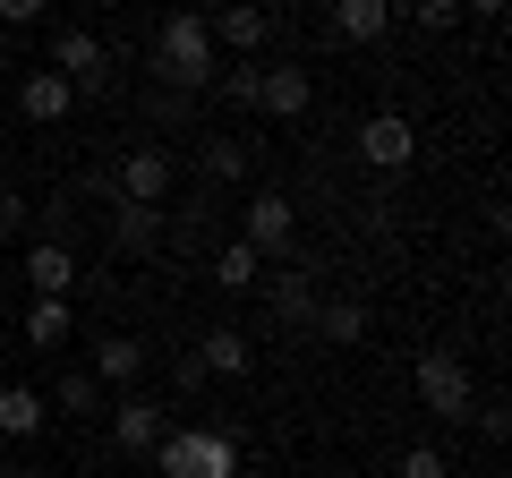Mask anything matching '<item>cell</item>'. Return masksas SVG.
I'll return each mask as SVG.
<instances>
[{"label":"cell","mask_w":512,"mask_h":478,"mask_svg":"<svg viewBox=\"0 0 512 478\" xmlns=\"http://www.w3.org/2000/svg\"><path fill=\"white\" fill-rule=\"evenodd\" d=\"M274 316H282V325H308V316H316L308 265H291V274H274Z\"/></svg>","instance_id":"obj_20"},{"label":"cell","mask_w":512,"mask_h":478,"mask_svg":"<svg viewBox=\"0 0 512 478\" xmlns=\"http://www.w3.org/2000/svg\"><path fill=\"white\" fill-rule=\"evenodd\" d=\"M171 188H180L171 146H128L120 163H111V197H120V205H163Z\"/></svg>","instance_id":"obj_4"},{"label":"cell","mask_w":512,"mask_h":478,"mask_svg":"<svg viewBox=\"0 0 512 478\" xmlns=\"http://www.w3.org/2000/svg\"><path fill=\"white\" fill-rule=\"evenodd\" d=\"M205 274H214L222 291H256V282H265V257H256L248 239H222V248H214V265H205Z\"/></svg>","instance_id":"obj_18"},{"label":"cell","mask_w":512,"mask_h":478,"mask_svg":"<svg viewBox=\"0 0 512 478\" xmlns=\"http://www.w3.org/2000/svg\"><path fill=\"white\" fill-rule=\"evenodd\" d=\"M154 77L180 94H205L222 77V52H214V26H205V9H171L163 35H154Z\"/></svg>","instance_id":"obj_1"},{"label":"cell","mask_w":512,"mask_h":478,"mask_svg":"<svg viewBox=\"0 0 512 478\" xmlns=\"http://www.w3.org/2000/svg\"><path fill=\"white\" fill-rule=\"evenodd\" d=\"M43 419H52V402L35 385H0V436H35Z\"/></svg>","instance_id":"obj_19"},{"label":"cell","mask_w":512,"mask_h":478,"mask_svg":"<svg viewBox=\"0 0 512 478\" xmlns=\"http://www.w3.org/2000/svg\"><path fill=\"white\" fill-rule=\"evenodd\" d=\"M52 410H69V419H86V410H103V385H94L86 368H77V376H60V385H52Z\"/></svg>","instance_id":"obj_23"},{"label":"cell","mask_w":512,"mask_h":478,"mask_svg":"<svg viewBox=\"0 0 512 478\" xmlns=\"http://www.w3.org/2000/svg\"><path fill=\"white\" fill-rule=\"evenodd\" d=\"M163 427H171V410L146 402V393H120V402H111V444H120V453H154Z\"/></svg>","instance_id":"obj_10"},{"label":"cell","mask_w":512,"mask_h":478,"mask_svg":"<svg viewBox=\"0 0 512 478\" xmlns=\"http://www.w3.org/2000/svg\"><path fill=\"white\" fill-rule=\"evenodd\" d=\"M239 239H248L256 257H291V239H299V205L282 197V188H256V197L239 205Z\"/></svg>","instance_id":"obj_5"},{"label":"cell","mask_w":512,"mask_h":478,"mask_svg":"<svg viewBox=\"0 0 512 478\" xmlns=\"http://www.w3.org/2000/svg\"><path fill=\"white\" fill-rule=\"evenodd\" d=\"M163 239H171L163 205H111V248H120V257H154Z\"/></svg>","instance_id":"obj_12"},{"label":"cell","mask_w":512,"mask_h":478,"mask_svg":"<svg viewBox=\"0 0 512 478\" xmlns=\"http://www.w3.org/2000/svg\"><path fill=\"white\" fill-rule=\"evenodd\" d=\"M393 478H453V461H444L436 444H410V453L393 461Z\"/></svg>","instance_id":"obj_24"},{"label":"cell","mask_w":512,"mask_h":478,"mask_svg":"<svg viewBox=\"0 0 512 478\" xmlns=\"http://www.w3.org/2000/svg\"><path fill=\"white\" fill-rule=\"evenodd\" d=\"M43 9H52V0H0V26H35Z\"/></svg>","instance_id":"obj_28"},{"label":"cell","mask_w":512,"mask_h":478,"mask_svg":"<svg viewBox=\"0 0 512 478\" xmlns=\"http://www.w3.org/2000/svg\"><path fill=\"white\" fill-rule=\"evenodd\" d=\"M325 18L342 43H384L393 35V0H325Z\"/></svg>","instance_id":"obj_14"},{"label":"cell","mask_w":512,"mask_h":478,"mask_svg":"<svg viewBox=\"0 0 512 478\" xmlns=\"http://www.w3.org/2000/svg\"><path fill=\"white\" fill-rule=\"evenodd\" d=\"M359 163H367V171H410V163H419V129H410L402 111L359 120Z\"/></svg>","instance_id":"obj_7"},{"label":"cell","mask_w":512,"mask_h":478,"mask_svg":"<svg viewBox=\"0 0 512 478\" xmlns=\"http://www.w3.org/2000/svg\"><path fill=\"white\" fill-rule=\"evenodd\" d=\"M0 60H9V26H0Z\"/></svg>","instance_id":"obj_32"},{"label":"cell","mask_w":512,"mask_h":478,"mask_svg":"<svg viewBox=\"0 0 512 478\" xmlns=\"http://www.w3.org/2000/svg\"><path fill=\"white\" fill-rule=\"evenodd\" d=\"M86 376L94 385H137V376H146V342H137V333H103Z\"/></svg>","instance_id":"obj_17"},{"label":"cell","mask_w":512,"mask_h":478,"mask_svg":"<svg viewBox=\"0 0 512 478\" xmlns=\"http://www.w3.org/2000/svg\"><path fill=\"white\" fill-rule=\"evenodd\" d=\"M461 9H470V18H504V0H461Z\"/></svg>","instance_id":"obj_30"},{"label":"cell","mask_w":512,"mask_h":478,"mask_svg":"<svg viewBox=\"0 0 512 478\" xmlns=\"http://www.w3.org/2000/svg\"><path fill=\"white\" fill-rule=\"evenodd\" d=\"M308 103H316V77L299 69V60H274V69H256V111H265V120H299Z\"/></svg>","instance_id":"obj_9"},{"label":"cell","mask_w":512,"mask_h":478,"mask_svg":"<svg viewBox=\"0 0 512 478\" xmlns=\"http://www.w3.org/2000/svg\"><path fill=\"white\" fill-rule=\"evenodd\" d=\"M205 180H248V146H239V137H205Z\"/></svg>","instance_id":"obj_22"},{"label":"cell","mask_w":512,"mask_h":478,"mask_svg":"<svg viewBox=\"0 0 512 478\" xmlns=\"http://www.w3.org/2000/svg\"><path fill=\"white\" fill-rule=\"evenodd\" d=\"M18 111L35 120V129H60V120L77 111V86H69L60 69H26V77H18Z\"/></svg>","instance_id":"obj_11"},{"label":"cell","mask_w":512,"mask_h":478,"mask_svg":"<svg viewBox=\"0 0 512 478\" xmlns=\"http://www.w3.org/2000/svg\"><path fill=\"white\" fill-rule=\"evenodd\" d=\"M214 86H222V94H231V103H239V111H256V60H248V69H231V77H214Z\"/></svg>","instance_id":"obj_26"},{"label":"cell","mask_w":512,"mask_h":478,"mask_svg":"<svg viewBox=\"0 0 512 478\" xmlns=\"http://www.w3.org/2000/svg\"><path fill=\"white\" fill-rule=\"evenodd\" d=\"M43 69H60L77 94H103L111 86V43L86 35V26H69V35H52V60H43Z\"/></svg>","instance_id":"obj_6"},{"label":"cell","mask_w":512,"mask_h":478,"mask_svg":"<svg viewBox=\"0 0 512 478\" xmlns=\"http://www.w3.org/2000/svg\"><path fill=\"white\" fill-rule=\"evenodd\" d=\"M205 26H214V52H248L256 60L265 43H274V9H256V0H222Z\"/></svg>","instance_id":"obj_8"},{"label":"cell","mask_w":512,"mask_h":478,"mask_svg":"<svg viewBox=\"0 0 512 478\" xmlns=\"http://www.w3.org/2000/svg\"><path fill=\"white\" fill-rule=\"evenodd\" d=\"M188 350L205 359V376H256V342H248L239 325H205Z\"/></svg>","instance_id":"obj_13"},{"label":"cell","mask_w":512,"mask_h":478,"mask_svg":"<svg viewBox=\"0 0 512 478\" xmlns=\"http://www.w3.org/2000/svg\"><path fill=\"white\" fill-rule=\"evenodd\" d=\"M308 333H316L325 350H359V342H367V308H359V299H316Z\"/></svg>","instance_id":"obj_16"},{"label":"cell","mask_w":512,"mask_h":478,"mask_svg":"<svg viewBox=\"0 0 512 478\" xmlns=\"http://www.w3.org/2000/svg\"><path fill=\"white\" fill-rule=\"evenodd\" d=\"M0 478H26V470H18V461H0Z\"/></svg>","instance_id":"obj_31"},{"label":"cell","mask_w":512,"mask_h":478,"mask_svg":"<svg viewBox=\"0 0 512 478\" xmlns=\"http://www.w3.org/2000/svg\"><path fill=\"white\" fill-rule=\"evenodd\" d=\"M410 18H419L427 35H453V26H461V0H410Z\"/></svg>","instance_id":"obj_25"},{"label":"cell","mask_w":512,"mask_h":478,"mask_svg":"<svg viewBox=\"0 0 512 478\" xmlns=\"http://www.w3.org/2000/svg\"><path fill=\"white\" fill-rule=\"evenodd\" d=\"M26 222H35V205H26L18 188H0V239H9V231H26Z\"/></svg>","instance_id":"obj_27"},{"label":"cell","mask_w":512,"mask_h":478,"mask_svg":"<svg viewBox=\"0 0 512 478\" xmlns=\"http://www.w3.org/2000/svg\"><path fill=\"white\" fill-rule=\"evenodd\" d=\"M171 376H180V393H197V385H205V359H197V350H180V359H171Z\"/></svg>","instance_id":"obj_29"},{"label":"cell","mask_w":512,"mask_h":478,"mask_svg":"<svg viewBox=\"0 0 512 478\" xmlns=\"http://www.w3.org/2000/svg\"><path fill=\"white\" fill-rule=\"evenodd\" d=\"M146 461L163 478H239V436L231 427H163Z\"/></svg>","instance_id":"obj_2"},{"label":"cell","mask_w":512,"mask_h":478,"mask_svg":"<svg viewBox=\"0 0 512 478\" xmlns=\"http://www.w3.org/2000/svg\"><path fill=\"white\" fill-rule=\"evenodd\" d=\"M69 325H77V316H69V299H35V308H26V342H35V350L69 342Z\"/></svg>","instance_id":"obj_21"},{"label":"cell","mask_w":512,"mask_h":478,"mask_svg":"<svg viewBox=\"0 0 512 478\" xmlns=\"http://www.w3.org/2000/svg\"><path fill=\"white\" fill-rule=\"evenodd\" d=\"M410 385H419V402L436 410V419H470L478 410V385H470V368H461V350H427L419 368H410Z\"/></svg>","instance_id":"obj_3"},{"label":"cell","mask_w":512,"mask_h":478,"mask_svg":"<svg viewBox=\"0 0 512 478\" xmlns=\"http://www.w3.org/2000/svg\"><path fill=\"white\" fill-rule=\"evenodd\" d=\"M26 282H35V299H69L77 291V257L60 239H35V248H26Z\"/></svg>","instance_id":"obj_15"}]
</instances>
